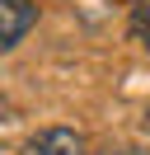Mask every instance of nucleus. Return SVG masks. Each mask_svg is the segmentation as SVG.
Segmentation results:
<instances>
[{"instance_id": "nucleus-2", "label": "nucleus", "mask_w": 150, "mask_h": 155, "mask_svg": "<svg viewBox=\"0 0 150 155\" xmlns=\"http://www.w3.org/2000/svg\"><path fill=\"white\" fill-rule=\"evenodd\" d=\"M28 150L33 155H80L84 141L75 132H66V127H47V132H38L33 141H28Z\"/></svg>"}, {"instance_id": "nucleus-1", "label": "nucleus", "mask_w": 150, "mask_h": 155, "mask_svg": "<svg viewBox=\"0 0 150 155\" xmlns=\"http://www.w3.org/2000/svg\"><path fill=\"white\" fill-rule=\"evenodd\" d=\"M33 24H38L33 0H0V47H14Z\"/></svg>"}, {"instance_id": "nucleus-4", "label": "nucleus", "mask_w": 150, "mask_h": 155, "mask_svg": "<svg viewBox=\"0 0 150 155\" xmlns=\"http://www.w3.org/2000/svg\"><path fill=\"white\" fill-rule=\"evenodd\" d=\"M145 127H150V108H145Z\"/></svg>"}, {"instance_id": "nucleus-3", "label": "nucleus", "mask_w": 150, "mask_h": 155, "mask_svg": "<svg viewBox=\"0 0 150 155\" xmlns=\"http://www.w3.org/2000/svg\"><path fill=\"white\" fill-rule=\"evenodd\" d=\"M131 38H136L141 47L150 52V0H145V5H136V10H131Z\"/></svg>"}, {"instance_id": "nucleus-5", "label": "nucleus", "mask_w": 150, "mask_h": 155, "mask_svg": "<svg viewBox=\"0 0 150 155\" xmlns=\"http://www.w3.org/2000/svg\"><path fill=\"white\" fill-rule=\"evenodd\" d=\"M112 155H131V150H112Z\"/></svg>"}]
</instances>
